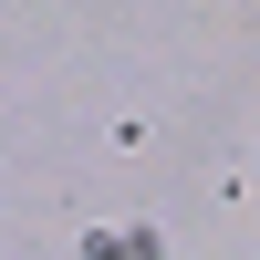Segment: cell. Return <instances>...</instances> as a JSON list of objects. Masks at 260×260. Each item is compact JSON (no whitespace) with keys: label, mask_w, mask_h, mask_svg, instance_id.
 I'll list each match as a JSON object with an SVG mask.
<instances>
[{"label":"cell","mask_w":260,"mask_h":260,"mask_svg":"<svg viewBox=\"0 0 260 260\" xmlns=\"http://www.w3.org/2000/svg\"><path fill=\"white\" fill-rule=\"evenodd\" d=\"M83 260H167V229H146V219H104V229H83Z\"/></svg>","instance_id":"6da1fadb"}]
</instances>
